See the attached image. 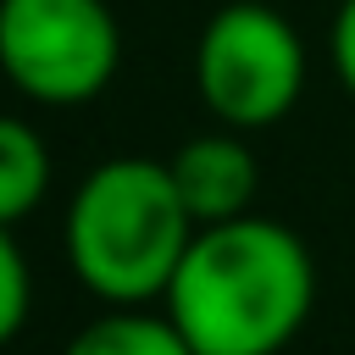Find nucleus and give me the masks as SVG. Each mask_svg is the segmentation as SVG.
<instances>
[{
    "label": "nucleus",
    "instance_id": "1",
    "mask_svg": "<svg viewBox=\"0 0 355 355\" xmlns=\"http://www.w3.org/2000/svg\"><path fill=\"white\" fill-rule=\"evenodd\" d=\"M161 305L194 355H277L316 305V266L294 227L250 211L194 233Z\"/></svg>",
    "mask_w": 355,
    "mask_h": 355
},
{
    "label": "nucleus",
    "instance_id": "3",
    "mask_svg": "<svg viewBox=\"0 0 355 355\" xmlns=\"http://www.w3.org/2000/svg\"><path fill=\"white\" fill-rule=\"evenodd\" d=\"M194 89L216 128H272L305 89V44L277 6L233 0L205 17L194 44Z\"/></svg>",
    "mask_w": 355,
    "mask_h": 355
},
{
    "label": "nucleus",
    "instance_id": "4",
    "mask_svg": "<svg viewBox=\"0 0 355 355\" xmlns=\"http://www.w3.org/2000/svg\"><path fill=\"white\" fill-rule=\"evenodd\" d=\"M122 61L105 0H0V72L39 105L94 100Z\"/></svg>",
    "mask_w": 355,
    "mask_h": 355
},
{
    "label": "nucleus",
    "instance_id": "9",
    "mask_svg": "<svg viewBox=\"0 0 355 355\" xmlns=\"http://www.w3.org/2000/svg\"><path fill=\"white\" fill-rule=\"evenodd\" d=\"M327 55H333V72L338 83L355 94V0H344L333 11V33H327Z\"/></svg>",
    "mask_w": 355,
    "mask_h": 355
},
{
    "label": "nucleus",
    "instance_id": "8",
    "mask_svg": "<svg viewBox=\"0 0 355 355\" xmlns=\"http://www.w3.org/2000/svg\"><path fill=\"white\" fill-rule=\"evenodd\" d=\"M28 300H33V283H28V261L11 239V222H0V349L22 333L28 322Z\"/></svg>",
    "mask_w": 355,
    "mask_h": 355
},
{
    "label": "nucleus",
    "instance_id": "7",
    "mask_svg": "<svg viewBox=\"0 0 355 355\" xmlns=\"http://www.w3.org/2000/svg\"><path fill=\"white\" fill-rule=\"evenodd\" d=\"M50 189V144L33 122L0 116V222H22Z\"/></svg>",
    "mask_w": 355,
    "mask_h": 355
},
{
    "label": "nucleus",
    "instance_id": "5",
    "mask_svg": "<svg viewBox=\"0 0 355 355\" xmlns=\"http://www.w3.org/2000/svg\"><path fill=\"white\" fill-rule=\"evenodd\" d=\"M166 166H172V183H178V194L200 227L250 216L255 189H261V166H255L250 144L239 139V128L194 133L189 144H178V155Z\"/></svg>",
    "mask_w": 355,
    "mask_h": 355
},
{
    "label": "nucleus",
    "instance_id": "2",
    "mask_svg": "<svg viewBox=\"0 0 355 355\" xmlns=\"http://www.w3.org/2000/svg\"><path fill=\"white\" fill-rule=\"evenodd\" d=\"M200 222L189 216L172 166L150 155L100 161L67 200L61 244L72 277L105 305L166 300V283L194 244Z\"/></svg>",
    "mask_w": 355,
    "mask_h": 355
},
{
    "label": "nucleus",
    "instance_id": "6",
    "mask_svg": "<svg viewBox=\"0 0 355 355\" xmlns=\"http://www.w3.org/2000/svg\"><path fill=\"white\" fill-rule=\"evenodd\" d=\"M61 355H194V344L178 333V322L144 305H111L105 316L83 322Z\"/></svg>",
    "mask_w": 355,
    "mask_h": 355
}]
</instances>
